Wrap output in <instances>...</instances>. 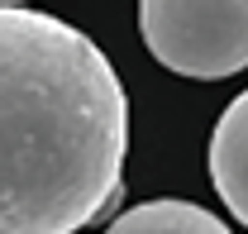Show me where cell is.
Wrapping results in <instances>:
<instances>
[{
    "mask_svg": "<svg viewBox=\"0 0 248 234\" xmlns=\"http://www.w3.org/2000/svg\"><path fill=\"white\" fill-rule=\"evenodd\" d=\"M129 100L77 24L0 5V234H77L120 205Z\"/></svg>",
    "mask_w": 248,
    "mask_h": 234,
    "instance_id": "obj_1",
    "label": "cell"
},
{
    "mask_svg": "<svg viewBox=\"0 0 248 234\" xmlns=\"http://www.w3.org/2000/svg\"><path fill=\"white\" fill-rule=\"evenodd\" d=\"M139 33L177 77L219 82L248 67V0H139Z\"/></svg>",
    "mask_w": 248,
    "mask_h": 234,
    "instance_id": "obj_2",
    "label": "cell"
},
{
    "mask_svg": "<svg viewBox=\"0 0 248 234\" xmlns=\"http://www.w3.org/2000/svg\"><path fill=\"white\" fill-rule=\"evenodd\" d=\"M210 182L229 215L248 225V86L224 105L210 134Z\"/></svg>",
    "mask_w": 248,
    "mask_h": 234,
    "instance_id": "obj_3",
    "label": "cell"
},
{
    "mask_svg": "<svg viewBox=\"0 0 248 234\" xmlns=\"http://www.w3.org/2000/svg\"><path fill=\"white\" fill-rule=\"evenodd\" d=\"M105 234H229V225L191 201H143L115 215Z\"/></svg>",
    "mask_w": 248,
    "mask_h": 234,
    "instance_id": "obj_4",
    "label": "cell"
},
{
    "mask_svg": "<svg viewBox=\"0 0 248 234\" xmlns=\"http://www.w3.org/2000/svg\"><path fill=\"white\" fill-rule=\"evenodd\" d=\"M0 5H24V0H0Z\"/></svg>",
    "mask_w": 248,
    "mask_h": 234,
    "instance_id": "obj_5",
    "label": "cell"
}]
</instances>
